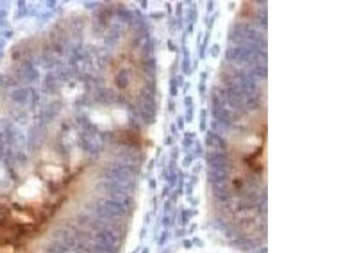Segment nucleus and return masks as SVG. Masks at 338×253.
Returning a JSON list of instances; mask_svg holds the SVG:
<instances>
[{
  "instance_id": "obj_4",
  "label": "nucleus",
  "mask_w": 338,
  "mask_h": 253,
  "mask_svg": "<svg viewBox=\"0 0 338 253\" xmlns=\"http://www.w3.org/2000/svg\"><path fill=\"white\" fill-rule=\"evenodd\" d=\"M92 251L95 253H116L115 248L113 246H107V245H102L96 243L93 247Z\"/></svg>"
},
{
  "instance_id": "obj_1",
  "label": "nucleus",
  "mask_w": 338,
  "mask_h": 253,
  "mask_svg": "<svg viewBox=\"0 0 338 253\" xmlns=\"http://www.w3.org/2000/svg\"><path fill=\"white\" fill-rule=\"evenodd\" d=\"M95 240L98 244L107 245L113 247H115L118 241L115 234L109 229H102L97 232L95 236Z\"/></svg>"
},
{
  "instance_id": "obj_2",
  "label": "nucleus",
  "mask_w": 338,
  "mask_h": 253,
  "mask_svg": "<svg viewBox=\"0 0 338 253\" xmlns=\"http://www.w3.org/2000/svg\"><path fill=\"white\" fill-rule=\"evenodd\" d=\"M102 205L113 217H121L126 214L125 206L118 201L113 199L105 200L102 203Z\"/></svg>"
},
{
  "instance_id": "obj_5",
  "label": "nucleus",
  "mask_w": 338,
  "mask_h": 253,
  "mask_svg": "<svg viewBox=\"0 0 338 253\" xmlns=\"http://www.w3.org/2000/svg\"><path fill=\"white\" fill-rule=\"evenodd\" d=\"M96 212H97V214L103 219L109 220V219H112L114 218L111 214H109V212L103 207L102 204H97L96 206Z\"/></svg>"
},
{
  "instance_id": "obj_3",
  "label": "nucleus",
  "mask_w": 338,
  "mask_h": 253,
  "mask_svg": "<svg viewBox=\"0 0 338 253\" xmlns=\"http://www.w3.org/2000/svg\"><path fill=\"white\" fill-rule=\"evenodd\" d=\"M69 248L65 246L64 243L59 242L57 241H54L46 246L45 252L46 253H67Z\"/></svg>"
}]
</instances>
